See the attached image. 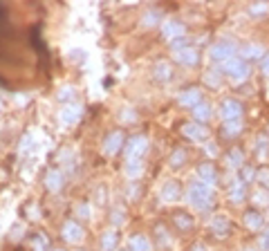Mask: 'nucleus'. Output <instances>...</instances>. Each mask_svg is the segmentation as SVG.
Returning a JSON list of instances; mask_svg holds the SVG:
<instances>
[{"label": "nucleus", "instance_id": "nucleus-2", "mask_svg": "<svg viewBox=\"0 0 269 251\" xmlns=\"http://www.w3.org/2000/svg\"><path fill=\"white\" fill-rule=\"evenodd\" d=\"M222 72H225V74H229L231 81H236V83L245 81V78L249 76V67H247V63L242 61V59H238V56H234V59L222 63Z\"/></svg>", "mask_w": 269, "mask_h": 251}, {"label": "nucleus", "instance_id": "nucleus-32", "mask_svg": "<svg viewBox=\"0 0 269 251\" xmlns=\"http://www.w3.org/2000/svg\"><path fill=\"white\" fill-rule=\"evenodd\" d=\"M157 23H159V14L157 12H146V14H144V25H146V27L157 25Z\"/></svg>", "mask_w": 269, "mask_h": 251}, {"label": "nucleus", "instance_id": "nucleus-24", "mask_svg": "<svg viewBox=\"0 0 269 251\" xmlns=\"http://www.w3.org/2000/svg\"><path fill=\"white\" fill-rule=\"evenodd\" d=\"M240 130H242L240 121H229V123L222 126V137L231 139V137H236V135H240Z\"/></svg>", "mask_w": 269, "mask_h": 251}, {"label": "nucleus", "instance_id": "nucleus-19", "mask_svg": "<svg viewBox=\"0 0 269 251\" xmlns=\"http://www.w3.org/2000/svg\"><path fill=\"white\" fill-rule=\"evenodd\" d=\"M170 74H173V70H170V65H168L166 61L155 63V67H153V76L155 78H159V81H166Z\"/></svg>", "mask_w": 269, "mask_h": 251}, {"label": "nucleus", "instance_id": "nucleus-23", "mask_svg": "<svg viewBox=\"0 0 269 251\" xmlns=\"http://www.w3.org/2000/svg\"><path fill=\"white\" fill-rule=\"evenodd\" d=\"M256 155L260 157V159H265V157L269 155V137H267V135H258V139H256Z\"/></svg>", "mask_w": 269, "mask_h": 251}, {"label": "nucleus", "instance_id": "nucleus-10", "mask_svg": "<svg viewBox=\"0 0 269 251\" xmlns=\"http://www.w3.org/2000/svg\"><path fill=\"white\" fill-rule=\"evenodd\" d=\"M63 240H67V242H72V244H76V242H81V240L85 238V231H83V227L81 224H76V222H65L63 224Z\"/></svg>", "mask_w": 269, "mask_h": 251}, {"label": "nucleus", "instance_id": "nucleus-3", "mask_svg": "<svg viewBox=\"0 0 269 251\" xmlns=\"http://www.w3.org/2000/svg\"><path fill=\"white\" fill-rule=\"evenodd\" d=\"M234 56H236V43L234 40H218V43L211 45V50H209V59L220 61V63L234 59Z\"/></svg>", "mask_w": 269, "mask_h": 251}, {"label": "nucleus", "instance_id": "nucleus-42", "mask_svg": "<svg viewBox=\"0 0 269 251\" xmlns=\"http://www.w3.org/2000/svg\"><path fill=\"white\" fill-rule=\"evenodd\" d=\"M189 251H206V247L202 242H198V244H193V247H191Z\"/></svg>", "mask_w": 269, "mask_h": 251}, {"label": "nucleus", "instance_id": "nucleus-39", "mask_svg": "<svg viewBox=\"0 0 269 251\" xmlns=\"http://www.w3.org/2000/svg\"><path fill=\"white\" fill-rule=\"evenodd\" d=\"M157 233H159V242H162V247H166L170 240L166 238V233H164V227H157Z\"/></svg>", "mask_w": 269, "mask_h": 251}, {"label": "nucleus", "instance_id": "nucleus-40", "mask_svg": "<svg viewBox=\"0 0 269 251\" xmlns=\"http://www.w3.org/2000/svg\"><path fill=\"white\" fill-rule=\"evenodd\" d=\"M253 202H256V204H265V202H267V195H265L262 191H258L256 195H253Z\"/></svg>", "mask_w": 269, "mask_h": 251}, {"label": "nucleus", "instance_id": "nucleus-17", "mask_svg": "<svg viewBox=\"0 0 269 251\" xmlns=\"http://www.w3.org/2000/svg\"><path fill=\"white\" fill-rule=\"evenodd\" d=\"M198 177H200V182H204V184H213L215 180H218V175H215V169H213V164H200V169H198Z\"/></svg>", "mask_w": 269, "mask_h": 251}, {"label": "nucleus", "instance_id": "nucleus-12", "mask_svg": "<svg viewBox=\"0 0 269 251\" xmlns=\"http://www.w3.org/2000/svg\"><path fill=\"white\" fill-rule=\"evenodd\" d=\"M162 31H164V36H166L168 40H177V38H182V36H184L186 27L182 23H177V20H166V23L162 25Z\"/></svg>", "mask_w": 269, "mask_h": 251}, {"label": "nucleus", "instance_id": "nucleus-29", "mask_svg": "<svg viewBox=\"0 0 269 251\" xmlns=\"http://www.w3.org/2000/svg\"><path fill=\"white\" fill-rule=\"evenodd\" d=\"M184 161H186V150H182V148H180V150H175V153L170 155L168 164H170V166H175V169H177V166H182Z\"/></svg>", "mask_w": 269, "mask_h": 251}, {"label": "nucleus", "instance_id": "nucleus-33", "mask_svg": "<svg viewBox=\"0 0 269 251\" xmlns=\"http://www.w3.org/2000/svg\"><path fill=\"white\" fill-rule=\"evenodd\" d=\"M256 177H258V182H260L262 186L269 188V169H265V166H262V169L256 173Z\"/></svg>", "mask_w": 269, "mask_h": 251}, {"label": "nucleus", "instance_id": "nucleus-22", "mask_svg": "<svg viewBox=\"0 0 269 251\" xmlns=\"http://www.w3.org/2000/svg\"><path fill=\"white\" fill-rule=\"evenodd\" d=\"M193 117H195V121H209L211 119V106L209 103H200V106H195Z\"/></svg>", "mask_w": 269, "mask_h": 251}, {"label": "nucleus", "instance_id": "nucleus-7", "mask_svg": "<svg viewBox=\"0 0 269 251\" xmlns=\"http://www.w3.org/2000/svg\"><path fill=\"white\" fill-rule=\"evenodd\" d=\"M209 229H211V233H213L215 238H227V235L231 233V222H229V218L220 213V216L211 218Z\"/></svg>", "mask_w": 269, "mask_h": 251}, {"label": "nucleus", "instance_id": "nucleus-30", "mask_svg": "<svg viewBox=\"0 0 269 251\" xmlns=\"http://www.w3.org/2000/svg\"><path fill=\"white\" fill-rule=\"evenodd\" d=\"M110 222L115 224V227H121V224L126 222V213H123V208H112V213H110Z\"/></svg>", "mask_w": 269, "mask_h": 251}, {"label": "nucleus", "instance_id": "nucleus-11", "mask_svg": "<svg viewBox=\"0 0 269 251\" xmlns=\"http://www.w3.org/2000/svg\"><path fill=\"white\" fill-rule=\"evenodd\" d=\"M159 197H162L164 202H177L180 197H182V186L175 180H168L166 184L162 186V191H159Z\"/></svg>", "mask_w": 269, "mask_h": 251}, {"label": "nucleus", "instance_id": "nucleus-36", "mask_svg": "<svg viewBox=\"0 0 269 251\" xmlns=\"http://www.w3.org/2000/svg\"><path fill=\"white\" fill-rule=\"evenodd\" d=\"M76 216H79V218H90V206H87V204H79V206H76Z\"/></svg>", "mask_w": 269, "mask_h": 251}, {"label": "nucleus", "instance_id": "nucleus-44", "mask_svg": "<svg viewBox=\"0 0 269 251\" xmlns=\"http://www.w3.org/2000/svg\"><path fill=\"white\" fill-rule=\"evenodd\" d=\"M242 251H256V249H242Z\"/></svg>", "mask_w": 269, "mask_h": 251}, {"label": "nucleus", "instance_id": "nucleus-26", "mask_svg": "<svg viewBox=\"0 0 269 251\" xmlns=\"http://www.w3.org/2000/svg\"><path fill=\"white\" fill-rule=\"evenodd\" d=\"M173 222L177 224V227L182 229V231H186V229L193 227V220L186 216V213H175V216H173Z\"/></svg>", "mask_w": 269, "mask_h": 251}, {"label": "nucleus", "instance_id": "nucleus-28", "mask_svg": "<svg viewBox=\"0 0 269 251\" xmlns=\"http://www.w3.org/2000/svg\"><path fill=\"white\" fill-rule=\"evenodd\" d=\"M142 171H144V166H142V161H128L126 164V175L128 177H139L142 175Z\"/></svg>", "mask_w": 269, "mask_h": 251}, {"label": "nucleus", "instance_id": "nucleus-35", "mask_svg": "<svg viewBox=\"0 0 269 251\" xmlns=\"http://www.w3.org/2000/svg\"><path fill=\"white\" fill-rule=\"evenodd\" d=\"M45 247H48V238H45V235H38V238L34 240V249L36 251H45Z\"/></svg>", "mask_w": 269, "mask_h": 251}, {"label": "nucleus", "instance_id": "nucleus-43", "mask_svg": "<svg viewBox=\"0 0 269 251\" xmlns=\"http://www.w3.org/2000/svg\"><path fill=\"white\" fill-rule=\"evenodd\" d=\"M0 112H3V101H0Z\"/></svg>", "mask_w": 269, "mask_h": 251}, {"label": "nucleus", "instance_id": "nucleus-4", "mask_svg": "<svg viewBox=\"0 0 269 251\" xmlns=\"http://www.w3.org/2000/svg\"><path fill=\"white\" fill-rule=\"evenodd\" d=\"M81 114H83V106H79V103H63V108L59 112V121L63 126H74L81 119Z\"/></svg>", "mask_w": 269, "mask_h": 251}, {"label": "nucleus", "instance_id": "nucleus-45", "mask_svg": "<svg viewBox=\"0 0 269 251\" xmlns=\"http://www.w3.org/2000/svg\"><path fill=\"white\" fill-rule=\"evenodd\" d=\"M56 251H63V249H56Z\"/></svg>", "mask_w": 269, "mask_h": 251}, {"label": "nucleus", "instance_id": "nucleus-41", "mask_svg": "<svg viewBox=\"0 0 269 251\" xmlns=\"http://www.w3.org/2000/svg\"><path fill=\"white\" fill-rule=\"evenodd\" d=\"M267 5H253V7H251V14H265L267 12Z\"/></svg>", "mask_w": 269, "mask_h": 251}, {"label": "nucleus", "instance_id": "nucleus-38", "mask_svg": "<svg viewBox=\"0 0 269 251\" xmlns=\"http://www.w3.org/2000/svg\"><path fill=\"white\" fill-rule=\"evenodd\" d=\"M260 70H262V74L269 76V54H265L260 59Z\"/></svg>", "mask_w": 269, "mask_h": 251}, {"label": "nucleus", "instance_id": "nucleus-1", "mask_svg": "<svg viewBox=\"0 0 269 251\" xmlns=\"http://www.w3.org/2000/svg\"><path fill=\"white\" fill-rule=\"evenodd\" d=\"M186 197H189V202L193 204L198 211H206V208L213 206V188L209 184H204V182H200V180L189 186Z\"/></svg>", "mask_w": 269, "mask_h": 251}, {"label": "nucleus", "instance_id": "nucleus-9", "mask_svg": "<svg viewBox=\"0 0 269 251\" xmlns=\"http://www.w3.org/2000/svg\"><path fill=\"white\" fill-rule=\"evenodd\" d=\"M175 61H177L180 65L193 67V65H198L200 54H198V50H195V47H180V50L175 52Z\"/></svg>", "mask_w": 269, "mask_h": 251}, {"label": "nucleus", "instance_id": "nucleus-27", "mask_svg": "<svg viewBox=\"0 0 269 251\" xmlns=\"http://www.w3.org/2000/svg\"><path fill=\"white\" fill-rule=\"evenodd\" d=\"M242 56H245V59H260L262 47L260 45H245L242 47Z\"/></svg>", "mask_w": 269, "mask_h": 251}, {"label": "nucleus", "instance_id": "nucleus-13", "mask_svg": "<svg viewBox=\"0 0 269 251\" xmlns=\"http://www.w3.org/2000/svg\"><path fill=\"white\" fill-rule=\"evenodd\" d=\"M180 103L186 108H195L202 103V92L200 88H189V90H184L182 94H180Z\"/></svg>", "mask_w": 269, "mask_h": 251}, {"label": "nucleus", "instance_id": "nucleus-37", "mask_svg": "<svg viewBox=\"0 0 269 251\" xmlns=\"http://www.w3.org/2000/svg\"><path fill=\"white\" fill-rule=\"evenodd\" d=\"M260 251H269V229L260 233Z\"/></svg>", "mask_w": 269, "mask_h": 251}, {"label": "nucleus", "instance_id": "nucleus-31", "mask_svg": "<svg viewBox=\"0 0 269 251\" xmlns=\"http://www.w3.org/2000/svg\"><path fill=\"white\" fill-rule=\"evenodd\" d=\"M220 72H215V70H211V72H206V76H204V81L209 83V86H213V88H218L220 86Z\"/></svg>", "mask_w": 269, "mask_h": 251}, {"label": "nucleus", "instance_id": "nucleus-6", "mask_svg": "<svg viewBox=\"0 0 269 251\" xmlns=\"http://www.w3.org/2000/svg\"><path fill=\"white\" fill-rule=\"evenodd\" d=\"M220 114H222V119H225V123L238 121L242 114V103L236 101V99H225L220 106Z\"/></svg>", "mask_w": 269, "mask_h": 251}, {"label": "nucleus", "instance_id": "nucleus-25", "mask_svg": "<svg viewBox=\"0 0 269 251\" xmlns=\"http://www.w3.org/2000/svg\"><path fill=\"white\" fill-rule=\"evenodd\" d=\"M227 159H229L231 166H245V153L240 148H231L227 153Z\"/></svg>", "mask_w": 269, "mask_h": 251}, {"label": "nucleus", "instance_id": "nucleus-20", "mask_svg": "<svg viewBox=\"0 0 269 251\" xmlns=\"http://www.w3.org/2000/svg\"><path fill=\"white\" fill-rule=\"evenodd\" d=\"M117 249V233L106 231L101 235V251H115Z\"/></svg>", "mask_w": 269, "mask_h": 251}, {"label": "nucleus", "instance_id": "nucleus-21", "mask_svg": "<svg viewBox=\"0 0 269 251\" xmlns=\"http://www.w3.org/2000/svg\"><path fill=\"white\" fill-rule=\"evenodd\" d=\"M130 249L132 251H151V242L146 235H132L130 238Z\"/></svg>", "mask_w": 269, "mask_h": 251}, {"label": "nucleus", "instance_id": "nucleus-15", "mask_svg": "<svg viewBox=\"0 0 269 251\" xmlns=\"http://www.w3.org/2000/svg\"><path fill=\"white\" fill-rule=\"evenodd\" d=\"M61 186H63V173H61V171H50L48 175H45V188L52 191V193H56Z\"/></svg>", "mask_w": 269, "mask_h": 251}, {"label": "nucleus", "instance_id": "nucleus-18", "mask_svg": "<svg viewBox=\"0 0 269 251\" xmlns=\"http://www.w3.org/2000/svg\"><path fill=\"white\" fill-rule=\"evenodd\" d=\"M229 197H231V202H236V204H240L242 200H245V182H242V180H234V182H231Z\"/></svg>", "mask_w": 269, "mask_h": 251}, {"label": "nucleus", "instance_id": "nucleus-5", "mask_svg": "<svg viewBox=\"0 0 269 251\" xmlns=\"http://www.w3.org/2000/svg\"><path fill=\"white\" fill-rule=\"evenodd\" d=\"M146 150H148V139L146 137H132L130 139V144L126 146V157H128V161H137V159H142L144 155H146Z\"/></svg>", "mask_w": 269, "mask_h": 251}, {"label": "nucleus", "instance_id": "nucleus-14", "mask_svg": "<svg viewBox=\"0 0 269 251\" xmlns=\"http://www.w3.org/2000/svg\"><path fill=\"white\" fill-rule=\"evenodd\" d=\"M182 133H184V137H189V139H193V141H202L206 137V128H202L200 123H184L182 126Z\"/></svg>", "mask_w": 269, "mask_h": 251}, {"label": "nucleus", "instance_id": "nucleus-16", "mask_svg": "<svg viewBox=\"0 0 269 251\" xmlns=\"http://www.w3.org/2000/svg\"><path fill=\"white\" fill-rule=\"evenodd\" d=\"M245 224H247V229H251V231H260L262 229V224H265V220H262L260 216V211H247L245 213Z\"/></svg>", "mask_w": 269, "mask_h": 251}, {"label": "nucleus", "instance_id": "nucleus-34", "mask_svg": "<svg viewBox=\"0 0 269 251\" xmlns=\"http://www.w3.org/2000/svg\"><path fill=\"white\" fill-rule=\"evenodd\" d=\"M72 97H74V88H72V86H65V88H61V90H59L61 101H67V99H72Z\"/></svg>", "mask_w": 269, "mask_h": 251}, {"label": "nucleus", "instance_id": "nucleus-8", "mask_svg": "<svg viewBox=\"0 0 269 251\" xmlns=\"http://www.w3.org/2000/svg\"><path fill=\"white\" fill-rule=\"evenodd\" d=\"M121 146H123V133L121 130H112V133L106 137V141H103V153L117 155L119 150H121Z\"/></svg>", "mask_w": 269, "mask_h": 251}]
</instances>
